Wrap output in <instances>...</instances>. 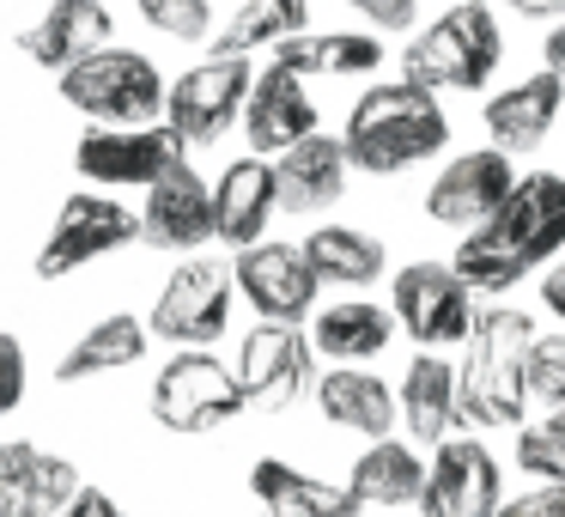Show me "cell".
<instances>
[{
    "label": "cell",
    "instance_id": "603a6c76",
    "mask_svg": "<svg viewBox=\"0 0 565 517\" xmlns=\"http://www.w3.org/2000/svg\"><path fill=\"white\" fill-rule=\"evenodd\" d=\"M110 31H116V19H110V7H104V0H50V13H43L38 25L19 38V50H25L38 67L67 74L74 62L110 50Z\"/></svg>",
    "mask_w": 565,
    "mask_h": 517
},
{
    "label": "cell",
    "instance_id": "e0dca14e",
    "mask_svg": "<svg viewBox=\"0 0 565 517\" xmlns=\"http://www.w3.org/2000/svg\"><path fill=\"white\" fill-rule=\"evenodd\" d=\"M244 135H249V152H262V159H280L286 147L317 135V104L305 92V74H292L280 62L262 67L244 104Z\"/></svg>",
    "mask_w": 565,
    "mask_h": 517
},
{
    "label": "cell",
    "instance_id": "1f68e13d",
    "mask_svg": "<svg viewBox=\"0 0 565 517\" xmlns=\"http://www.w3.org/2000/svg\"><path fill=\"white\" fill-rule=\"evenodd\" d=\"M516 468L529 481H565V408H547L516 432Z\"/></svg>",
    "mask_w": 565,
    "mask_h": 517
},
{
    "label": "cell",
    "instance_id": "8992f818",
    "mask_svg": "<svg viewBox=\"0 0 565 517\" xmlns=\"http://www.w3.org/2000/svg\"><path fill=\"white\" fill-rule=\"evenodd\" d=\"M390 310H395L407 341L431 347V354L468 341V335H475V317H480L475 286L456 274V262H407V268L395 274Z\"/></svg>",
    "mask_w": 565,
    "mask_h": 517
},
{
    "label": "cell",
    "instance_id": "d6986e66",
    "mask_svg": "<svg viewBox=\"0 0 565 517\" xmlns=\"http://www.w3.org/2000/svg\"><path fill=\"white\" fill-rule=\"evenodd\" d=\"M402 426H407V439L426 444V451H438L444 439H456V426H468L462 420V366H450L444 354L419 347L402 371Z\"/></svg>",
    "mask_w": 565,
    "mask_h": 517
},
{
    "label": "cell",
    "instance_id": "836d02e7",
    "mask_svg": "<svg viewBox=\"0 0 565 517\" xmlns=\"http://www.w3.org/2000/svg\"><path fill=\"white\" fill-rule=\"evenodd\" d=\"M135 7L152 31H164V38H177V43H201L213 31L207 0H135Z\"/></svg>",
    "mask_w": 565,
    "mask_h": 517
},
{
    "label": "cell",
    "instance_id": "30bf717a",
    "mask_svg": "<svg viewBox=\"0 0 565 517\" xmlns=\"http://www.w3.org/2000/svg\"><path fill=\"white\" fill-rule=\"evenodd\" d=\"M135 238H140V213L135 208H122L116 196H92V189H79V196L62 201L50 238H43L38 274H43V281H62V274L86 268V262H98V256H110V250L135 244Z\"/></svg>",
    "mask_w": 565,
    "mask_h": 517
},
{
    "label": "cell",
    "instance_id": "4dcf8cb0",
    "mask_svg": "<svg viewBox=\"0 0 565 517\" xmlns=\"http://www.w3.org/2000/svg\"><path fill=\"white\" fill-rule=\"evenodd\" d=\"M140 354H147V329L116 310V317H98L74 347H67V359H62L55 378L79 383V378H104V371H128V366H140Z\"/></svg>",
    "mask_w": 565,
    "mask_h": 517
},
{
    "label": "cell",
    "instance_id": "f546056e",
    "mask_svg": "<svg viewBox=\"0 0 565 517\" xmlns=\"http://www.w3.org/2000/svg\"><path fill=\"white\" fill-rule=\"evenodd\" d=\"M310 31V0H244L232 13V25L213 31V55H256L280 50L286 38Z\"/></svg>",
    "mask_w": 565,
    "mask_h": 517
},
{
    "label": "cell",
    "instance_id": "d590c367",
    "mask_svg": "<svg viewBox=\"0 0 565 517\" xmlns=\"http://www.w3.org/2000/svg\"><path fill=\"white\" fill-rule=\"evenodd\" d=\"M19 395H25V347L0 329V414H13Z\"/></svg>",
    "mask_w": 565,
    "mask_h": 517
},
{
    "label": "cell",
    "instance_id": "cb8c5ba5",
    "mask_svg": "<svg viewBox=\"0 0 565 517\" xmlns=\"http://www.w3.org/2000/svg\"><path fill=\"white\" fill-rule=\"evenodd\" d=\"M317 408H322L329 426L353 432V439H390L395 420H402V395H395L377 371H359V366L322 371L317 378Z\"/></svg>",
    "mask_w": 565,
    "mask_h": 517
},
{
    "label": "cell",
    "instance_id": "f35d334b",
    "mask_svg": "<svg viewBox=\"0 0 565 517\" xmlns=\"http://www.w3.org/2000/svg\"><path fill=\"white\" fill-rule=\"evenodd\" d=\"M541 305H547L553 317L565 323V262H553V268L541 274Z\"/></svg>",
    "mask_w": 565,
    "mask_h": 517
},
{
    "label": "cell",
    "instance_id": "2e32d148",
    "mask_svg": "<svg viewBox=\"0 0 565 517\" xmlns=\"http://www.w3.org/2000/svg\"><path fill=\"white\" fill-rule=\"evenodd\" d=\"M559 110H565V80L541 67V74H529V80H516V86H504L487 98V110H480L487 147L523 159V152L547 147V135L559 128Z\"/></svg>",
    "mask_w": 565,
    "mask_h": 517
},
{
    "label": "cell",
    "instance_id": "6da1fadb",
    "mask_svg": "<svg viewBox=\"0 0 565 517\" xmlns=\"http://www.w3.org/2000/svg\"><path fill=\"white\" fill-rule=\"evenodd\" d=\"M565 250V177L559 171H523L516 189L504 196V208L487 225L462 232L456 244V274L475 293H511L523 274H535L541 262H553Z\"/></svg>",
    "mask_w": 565,
    "mask_h": 517
},
{
    "label": "cell",
    "instance_id": "d6a6232c",
    "mask_svg": "<svg viewBox=\"0 0 565 517\" xmlns=\"http://www.w3.org/2000/svg\"><path fill=\"white\" fill-rule=\"evenodd\" d=\"M529 408H565V335H535L529 347Z\"/></svg>",
    "mask_w": 565,
    "mask_h": 517
},
{
    "label": "cell",
    "instance_id": "7c38bea8",
    "mask_svg": "<svg viewBox=\"0 0 565 517\" xmlns=\"http://www.w3.org/2000/svg\"><path fill=\"white\" fill-rule=\"evenodd\" d=\"M516 159L499 147H475V152H456L450 165H444L438 177H431L426 189V220L444 225V232H475V225H487L492 213L504 208V196L516 189Z\"/></svg>",
    "mask_w": 565,
    "mask_h": 517
},
{
    "label": "cell",
    "instance_id": "ac0fdd59",
    "mask_svg": "<svg viewBox=\"0 0 565 517\" xmlns=\"http://www.w3.org/2000/svg\"><path fill=\"white\" fill-rule=\"evenodd\" d=\"M140 238L152 250H201L207 238H220V220H213V189L189 171V159L177 171H164L159 183L147 189V208H140Z\"/></svg>",
    "mask_w": 565,
    "mask_h": 517
},
{
    "label": "cell",
    "instance_id": "484cf974",
    "mask_svg": "<svg viewBox=\"0 0 565 517\" xmlns=\"http://www.w3.org/2000/svg\"><path fill=\"white\" fill-rule=\"evenodd\" d=\"M426 468L431 456H419L414 439H371L365 456L353 463V475H347V487H353L359 505H383V511H395V505H419V493H426Z\"/></svg>",
    "mask_w": 565,
    "mask_h": 517
},
{
    "label": "cell",
    "instance_id": "f1b7e54d",
    "mask_svg": "<svg viewBox=\"0 0 565 517\" xmlns=\"http://www.w3.org/2000/svg\"><path fill=\"white\" fill-rule=\"evenodd\" d=\"M310 268L329 286H371L377 274H390V250L377 232H359V225H317L305 238Z\"/></svg>",
    "mask_w": 565,
    "mask_h": 517
},
{
    "label": "cell",
    "instance_id": "74e56055",
    "mask_svg": "<svg viewBox=\"0 0 565 517\" xmlns=\"http://www.w3.org/2000/svg\"><path fill=\"white\" fill-rule=\"evenodd\" d=\"M62 517H128V511H122V505H116L104 487H79L74 499L62 505Z\"/></svg>",
    "mask_w": 565,
    "mask_h": 517
},
{
    "label": "cell",
    "instance_id": "8fae6325",
    "mask_svg": "<svg viewBox=\"0 0 565 517\" xmlns=\"http://www.w3.org/2000/svg\"><path fill=\"white\" fill-rule=\"evenodd\" d=\"M310 371H317V341L298 323H256L237 347V383L256 414H280L305 395Z\"/></svg>",
    "mask_w": 565,
    "mask_h": 517
},
{
    "label": "cell",
    "instance_id": "e575fe53",
    "mask_svg": "<svg viewBox=\"0 0 565 517\" xmlns=\"http://www.w3.org/2000/svg\"><path fill=\"white\" fill-rule=\"evenodd\" d=\"M499 517H565V481H535L529 493L504 499Z\"/></svg>",
    "mask_w": 565,
    "mask_h": 517
},
{
    "label": "cell",
    "instance_id": "ba28073f",
    "mask_svg": "<svg viewBox=\"0 0 565 517\" xmlns=\"http://www.w3.org/2000/svg\"><path fill=\"white\" fill-rule=\"evenodd\" d=\"M249 86H256L249 55H207V62H195L183 80H171L164 128H171L183 147H213V140L244 116Z\"/></svg>",
    "mask_w": 565,
    "mask_h": 517
},
{
    "label": "cell",
    "instance_id": "4fadbf2b",
    "mask_svg": "<svg viewBox=\"0 0 565 517\" xmlns=\"http://www.w3.org/2000/svg\"><path fill=\"white\" fill-rule=\"evenodd\" d=\"M79 177L104 189H152L164 171L183 165V140L171 128H147V123H110V128H92L86 140L74 147Z\"/></svg>",
    "mask_w": 565,
    "mask_h": 517
},
{
    "label": "cell",
    "instance_id": "7a4b0ae2",
    "mask_svg": "<svg viewBox=\"0 0 565 517\" xmlns=\"http://www.w3.org/2000/svg\"><path fill=\"white\" fill-rule=\"evenodd\" d=\"M347 159H353V171L365 177H402L414 171V165L438 159L444 147H450V110H444V98L431 86H419V80H377V86H365L353 98V110H347Z\"/></svg>",
    "mask_w": 565,
    "mask_h": 517
},
{
    "label": "cell",
    "instance_id": "d4e9b609",
    "mask_svg": "<svg viewBox=\"0 0 565 517\" xmlns=\"http://www.w3.org/2000/svg\"><path fill=\"white\" fill-rule=\"evenodd\" d=\"M249 493L262 499L268 517H359L365 511L347 481L334 487V481L305 475V468L280 463V456H262V463L249 468Z\"/></svg>",
    "mask_w": 565,
    "mask_h": 517
},
{
    "label": "cell",
    "instance_id": "277c9868",
    "mask_svg": "<svg viewBox=\"0 0 565 517\" xmlns=\"http://www.w3.org/2000/svg\"><path fill=\"white\" fill-rule=\"evenodd\" d=\"M504 62V38H499V13L487 0H456L419 31L402 50V74L444 92H480Z\"/></svg>",
    "mask_w": 565,
    "mask_h": 517
},
{
    "label": "cell",
    "instance_id": "83f0119b",
    "mask_svg": "<svg viewBox=\"0 0 565 517\" xmlns=\"http://www.w3.org/2000/svg\"><path fill=\"white\" fill-rule=\"evenodd\" d=\"M310 341H317V354L334 359V366H365V359H377L383 347L395 341V310L371 305V298H341V305L317 310Z\"/></svg>",
    "mask_w": 565,
    "mask_h": 517
},
{
    "label": "cell",
    "instance_id": "9a60e30c",
    "mask_svg": "<svg viewBox=\"0 0 565 517\" xmlns=\"http://www.w3.org/2000/svg\"><path fill=\"white\" fill-rule=\"evenodd\" d=\"M504 505V468L480 439H444L431 451L419 517H499Z\"/></svg>",
    "mask_w": 565,
    "mask_h": 517
},
{
    "label": "cell",
    "instance_id": "b9f144b4",
    "mask_svg": "<svg viewBox=\"0 0 565 517\" xmlns=\"http://www.w3.org/2000/svg\"><path fill=\"white\" fill-rule=\"evenodd\" d=\"M262 517H268V511H262Z\"/></svg>",
    "mask_w": 565,
    "mask_h": 517
},
{
    "label": "cell",
    "instance_id": "5bb4252c",
    "mask_svg": "<svg viewBox=\"0 0 565 517\" xmlns=\"http://www.w3.org/2000/svg\"><path fill=\"white\" fill-rule=\"evenodd\" d=\"M232 274H237V293L249 298V310L262 323H305L317 310L322 274L310 268L305 244H268L262 238V244L237 250Z\"/></svg>",
    "mask_w": 565,
    "mask_h": 517
},
{
    "label": "cell",
    "instance_id": "ab89813d",
    "mask_svg": "<svg viewBox=\"0 0 565 517\" xmlns=\"http://www.w3.org/2000/svg\"><path fill=\"white\" fill-rule=\"evenodd\" d=\"M541 67L565 80V19H559V25L547 31V38H541Z\"/></svg>",
    "mask_w": 565,
    "mask_h": 517
},
{
    "label": "cell",
    "instance_id": "60d3db41",
    "mask_svg": "<svg viewBox=\"0 0 565 517\" xmlns=\"http://www.w3.org/2000/svg\"><path fill=\"white\" fill-rule=\"evenodd\" d=\"M516 19H565V0H504Z\"/></svg>",
    "mask_w": 565,
    "mask_h": 517
},
{
    "label": "cell",
    "instance_id": "ffe728a7",
    "mask_svg": "<svg viewBox=\"0 0 565 517\" xmlns=\"http://www.w3.org/2000/svg\"><path fill=\"white\" fill-rule=\"evenodd\" d=\"M280 213V177L262 152L232 159L213 183V220H220V244L225 250H249L268 238V220Z\"/></svg>",
    "mask_w": 565,
    "mask_h": 517
},
{
    "label": "cell",
    "instance_id": "4316f807",
    "mask_svg": "<svg viewBox=\"0 0 565 517\" xmlns=\"http://www.w3.org/2000/svg\"><path fill=\"white\" fill-rule=\"evenodd\" d=\"M274 62L305 80H353L383 67V43L371 31H298L274 50Z\"/></svg>",
    "mask_w": 565,
    "mask_h": 517
},
{
    "label": "cell",
    "instance_id": "44dd1931",
    "mask_svg": "<svg viewBox=\"0 0 565 517\" xmlns=\"http://www.w3.org/2000/svg\"><path fill=\"white\" fill-rule=\"evenodd\" d=\"M347 140L341 135H305L298 147H286L274 159V177H280V213L305 220V213H322L347 196Z\"/></svg>",
    "mask_w": 565,
    "mask_h": 517
},
{
    "label": "cell",
    "instance_id": "7402d4cb",
    "mask_svg": "<svg viewBox=\"0 0 565 517\" xmlns=\"http://www.w3.org/2000/svg\"><path fill=\"white\" fill-rule=\"evenodd\" d=\"M74 493L79 475L67 456H50L38 444H0V517H62Z\"/></svg>",
    "mask_w": 565,
    "mask_h": 517
},
{
    "label": "cell",
    "instance_id": "8d00e7d4",
    "mask_svg": "<svg viewBox=\"0 0 565 517\" xmlns=\"http://www.w3.org/2000/svg\"><path fill=\"white\" fill-rule=\"evenodd\" d=\"M359 19H371L377 31H407L419 19V0H347Z\"/></svg>",
    "mask_w": 565,
    "mask_h": 517
},
{
    "label": "cell",
    "instance_id": "52a82bcc",
    "mask_svg": "<svg viewBox=\"0 0 565 517\" xmlns=\"http://www.w3.org/2000/svg\"><path fill=\"white\" fill-rule=\"evenodd\" d=\"M244 408L237 371L220 366L207 347H177V359H164V371L152 378V414L171 432H213Z\"/></svg>",
    "mask_w": 565,
    "mask_h": 517
},
{
    "label": "cell",
    "instance_id": "9c48e42d",
    "mask_svg": "<svg viewBox=\"0 0 565 517\" xmlns=\"http://www.w3.org/2000/svg\"><path fill=\"white\" fill-rule=\"evenodd\" d=\"M232 293H237L232 262L189 256L164 281L159 305H152V335L177 347H213L225 335V323H232Z\"/></svg>",
    "mask_w": 565,
    "mask_h": 517
},
{
    "label": "cell",
    "instance_id": "3957f363",
    "mask_svg": "<svg viewBox=\"0 0 565 517\" xmlns=\"http://www.w3.org/2000/svg\"><path fill=\"white\" fill-rule=\"evenodd\" d=\"M462 354V420L468 426H523L529 414V347L535 323L516 305H480Z\"/></svg>",
    "mask_w": 565,
    "mask_h": 517
},
{
    "label": "cell",
    "instance_id": "5b68a950",
    "mask_svg": "<svg viewBox=\"0 0 565 517\" xmlns=\"http://www.w3.org/2000/svg\"><path fill=\"white\" fill-rule=\"evenodd\" d=\"M62 98L74 104V110L98 116V123H152V116H164L171 86H164V74L147 55L98 50V55H86V62H74L62 74Z\"/></svg>",
    "mask_w": 565,
    "mask_h": 517
}]
</instances>
